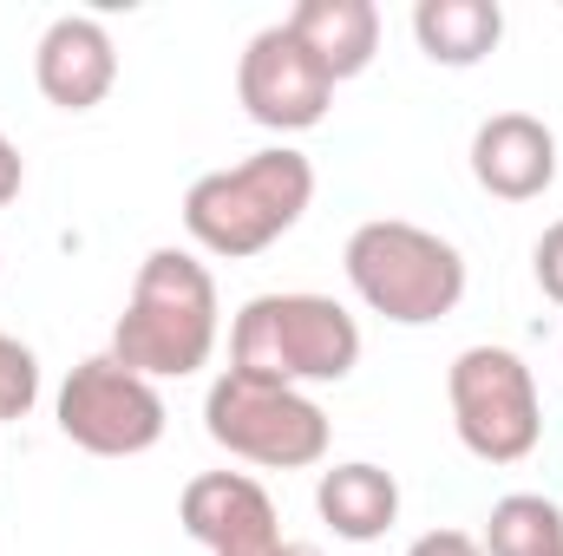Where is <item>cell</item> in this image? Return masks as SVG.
<instances>
[{
  "label": "cell",
  "instance_id": "277c9868",
  "mask_svg": "<svg viewBox=\"0 0 563 556\" xmlns=\"http://www.w3.org/2000/svg\"><path fill=\"white\" fill-rule=\"evenodd\" d=\"M347 288L394 327H432L465 301V256L407 216H374L341 249Z\"/></svg>",
  "mask_w": 563,
  "mask_h": 556
},
{
  "label": "cell",
  "instance_id": "8fae6325",
  "mask_svg": "<svg viewBox=\"0 0 563 556\" xmlns=\"http://www.w3.org/2000/svg\"><path fill=\"white\" fill-rule=\"evenodd\" d=\"M472 177L498 203H531L558 184V132L531 112H492L472 132Z\"/></svg>",
  "mask_w": 563,
  "mask_h": 556
},
{
  "label": "cell",
  "instance_id": "ac0fdd59",
  "mask_svg": "<svg viewBox=\"0 0 563 556\" xmlns=\"http://www.w3.org/2000/svg\"><path fill=\"white\" fill-rule=\"evenodd\" d=\"M20 184H26V164H20V151L7 144V132H0V210L20 197Z\"/></svg>",
  "mask_w": 563,
  "mask_h": 556
},
{
  "label": "cell",
  "instance_id": "ba28073f",
  "mask_svg": "<svg viewBox=\"0 0 563 556\" xmlns=\"http://www.w3.org/2000/svg\"><path fill=\"white\" fill-rule=\"evenodd\" d=\"M236 99L263 132H314L334 105V79L321 73V59L288 33V20L263 26L243 59H236Z\"/></svg>",
  "mask_w": 563,
  "mask_h": 556
},
{
  "label": "cell",
  "instance_id": "7c38bea8",
  "mask_svg": "<svg viewBox=\"0 0 563 556\" xmlns=\"http://www.w3.org/2000/svg\"><path fill=\"white\" fill-rule=\"evenodd\" d=\"M288 33L341 86V79H361L374 66V53H380V7L374 0H301L288 13Z\"/></svg>",
  "mask_w": 563,
  "mask_h": 556
},
{
  "label": "cell",
  "instance_id": "5b68a950",
  "mask_svg": "<svg viewBox=\"0 0 563 556\" xmlns=\"http://www.w3.org/2000/svg\"><path fill=\"white\" fill-rule=\"evenodd\" d=\"M203 432L243 458V465H263V471H308L328 458V413L301 393V387H282V380H256V374H236L223 367L203 393Z\"/></svg>",
  "mask_w": 563,
  "mask_h": 556
},
{
  "label": "cell",
  "instance_id": "4fadbf2b",
  "mask_svg": "<svg viewBox=\"0 0 563 556\" xmlns=\"http://www.w3.org/2000/svg\"><path fill=\"white\" fill-rule=\"evenodd\" d=\"M314 511L341 544H380L400 518V485H394V471H380L367 458H347V465L321 471Z\"/></svg>",
  "mask_w": 563,
  "mask_h": 556
},
{
  "label": "cell",
  "instance_id": "9c48e42d",
  "mask_svg": "<svg viewBox=\"0 0 563 556\" xmlns=\"http://www.w3.org/2000/svg\"><path fill=\"white\" fill-rule=\"evenodd\" d=\"M177 524L210 556H282L276 498L250 471H197L177 498Z\"/></svg>",
  "mask_w": 563,
  "mask_h": 556
},
{
  "label": "cell",
  "instance_id": "6da1fadb",
  "mask_svg": "<svg viewBox=\"0 0 563 556\" xmlns=\"http://www.w3.org/2000/svg\"><path fill=\"white\" fill-rule=\"evenodd\" d=\"M223 334L217 281L190 249H151L112 327V360L144 380H190L210 367Z\"/></svg>",
  "mask_w": 563,
  "mask_h": 556
},
{
  "label": "cell",
  "instance_id": "8992f818",
  "mask_svg": "<svg viewBox=\"0 0 563 556\" xmlns=\"http://www.w3.org/2000/svg\"><path fill=\"white\" fill-rule=\"evenodd\" d=\"M445 400H452V432L472 458L485 465H518L538 452L544 438V400H538V380L531 367L511 354V347H465L445 374Z\"/></svg>",
  "mask_w": 563,
  "mask_h": 556
},
{
  "label": "cell",
  "instance_id": "52a82bcc",
  "mask_svg": "<svg viewBox=\"0 0 563 556\" xmlns=\"http://www.w3.org/2000/svg\"><path fill=\"white\" fill-rule=\"evenodd\" d=\"M53 413H59V432L79 452H92V458H139V452H151L164 438L170 407H164L157 380L119 367L112 354H92V360H79L66 374Z\"/></svg>",
  "mask_w": 563,
  "mask_h": 556
},
{
  "label": "cell",
  "instance_id": "5bb4252c",
  "mask_svg": "<svg viewBox=\"0 0 563 556\" xmlns=\"http://www.w3.org/2000/svg\"><path fill=\"white\" fill-rule=\"evenodd\" d=\"M413 40L432 66H478L505 40V7L498 0H420Z\"/></svg>",
  "mask_w": 563,
  "mask_h": 556
},
{
  "label": "cell",
  "instance_id": "e0dca14e",
  "mask_svg": "<svg viewBox=\"0 0 563 556\" xmlns=\"http://www.w3.org/2000/svg\"><path fill=\"white\" fill-rule=\"evenodd\" d=\"M531 276H538V288L563 308V216L538 236V249H531Z\"/></svg>",
  "mask_w": 563,
  "mask_h": 556
},
{
  "label": "cell",
  "instance_id": "d6986e66",
  "mask_svg": "<svg viewBox=\"0 0 563 556\" xmlns=\"http://www.w3.org/2000/svg\"><path fill=\"white\" fill-rule=\"evenodd\" d=\"M282 556H321L314 544H282Z\"/></svg>",
  "mask_w": 563,
  "mask_h": 556
},
{
  "label": "cell",
  "instance_id": "2e32d148",
  "mask_svg": "<svg viewBox=\"0 0 563 556\" xmlns=\"http://www.w3.org/2000/svg\"><path fill=\"white\" fill-rule=\"evenodd\" d=\"M33 400H40V360H33L26 341H13V334L0 327V425L26 419Z\"/></svg>",
  "mask_w": 563,
  "mask_h": 556
},
{
  "label": "cell",
  "instance_id": "9a60e30c",
  "mask_svg": "<svg viewBox=\"0 0 563 556\" xmlns=\"http://www.w3.org/2000/svg\"><path fill=\"white\" fill-rule=\"evenodd\" d=\"M485 556H563V511L544 491H511L485 518Z\"/></svg>",
  "mask_w": 563,
  "mask_h": 556
},
{
  "label": "cell",
  "instance_id": "3957f363",
  "mask_svg": "<svg viewBox=\"0 0 563 556\" xmlns=\"http://www.w3.org/2000/svg\"><path fill=\"white\" fill-rule=\"evenodd\" d=\"M230 367L282 380V387H334L361 367V321L334 301V294H308V288H282L243 301L236 327H230Z\"/></svg>",
  "mask_w": 563,
  "mask_h": 556
},
{
  "label": "cell",
  "instance_id": "7a4b0ae2",
  "mask_svg": "<svg viewBox=\"0 0 563 556\" xmlns=\"http://www.w3.org/2000/svg\"><path fill=\"white\" fill-rule=\"evenodd\" d=\"M308 203H314V164L295 144H269L250 151L243 164L203 170L184 190V230L203 256L250 263L308 216Z\"/></svg>",
  "mask_w": 563,
  "mask_h": 556
},
{
  "label": "cell",
  "instance_id": "30bf717a",
  "mask_svg": "<svg viewBox=\"0 0 563 556\" xmlns=\"http://www.w3.org/2000/svg\"><path fill=\"white\" fill-rule=\"evenodd\" d=\"M33 86L46 105L59 112H92L106 105V92L119 86V46L106 33V20L92 13H59L40 46H33Z\"/></svg>",
  "mask_w": 563,
  "mask_h": 556
}]
</instances>
